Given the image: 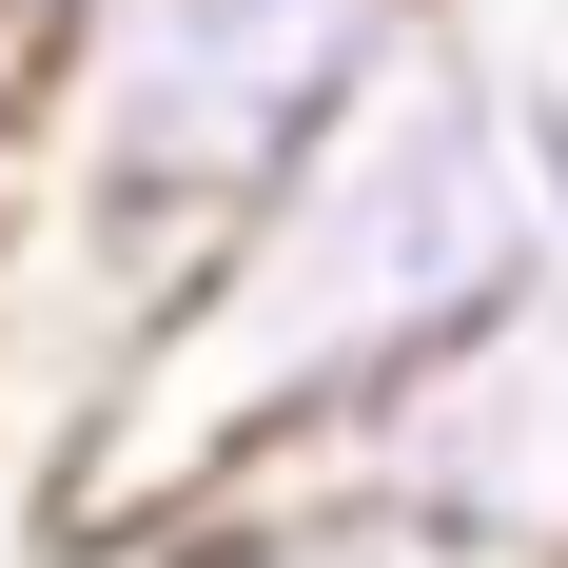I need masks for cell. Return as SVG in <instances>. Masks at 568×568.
<instances>
[{
	"mask_svg": "<svg viewBox=\"0 0 568 568\" xmlns=\"http://www.w3.org/2000/svg\"><path fill=\"white\" fill-rule=\"evenodd\" d=\"M529 275H549V216H529V158H510V59L470 20H432L79 393V432L40 452L59 549H138L196 490L314 452L334 412H373L412 353H452Z\"/></svg>",
	"mask_w": 568,
	"mask_h": 568,
	"instance_id": "obj_1",
	"label": "cell"
},
{
	"mask_svg": "<svg viewBox=\"0 0 568 568\" xmlns=\"http://www.w3.org/2000/svg\"><path fill=\"white\" fill-rule=\"evenodd\" d=\"M452 0H59V59L0 138V373L20 432H79L138 314L334 138Z\"/></svg>",
	"mask_w": 568,
	"mask_h": 568,
	"instance_id": "obj_2",
	"label": "cell"
},
{
	"mask_svg": "<svg viewBox=\"0 0 568 568\" xmlns=\"http://www.w3.org/2000/svg\"><path fill=\"white\" fill-rule=\"evenodd\" d=\"M314 490H373L393 529H432L452 568H568V275L490 294L452 353H412L373 412H334L314 452Z\"/></svg>",
	"mask_w": 568,
	"mask_h": 568,
	"instance_id": "obj_3",
	"label": "cell"
},
{
	"mask_svg": "<svg viewBox=\"0 0 568 568\" xmlns=\"http://www.w3.org/2000/svg\"><path fill=\"white\" fill-rule=\"evenodd\" d=\"M118 568H452L432 529H393L373 490H314V470H235V490H196L176 529H138Z\"/></svg>",
	"mask_w": 568,
	"mask_h": 568,
	"instance_id": "obj_4",
	"label": "cell"
},
{
	"mask_svg": "<svg viewBox=\"0 0 568 568\" xmlns=\"http://www.w3.org/2000/svg\"><path fill=\"white\" fill-rule=\"evenodd\" d=\"M510 158H529V216H549V275H568V79L510 59Z\"/></svg>",
	"mask_w": 568,
	"mask_h": 568,
	"instance_id": "obj_5",
	"label": "cell"
}]
</instances>
